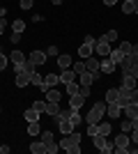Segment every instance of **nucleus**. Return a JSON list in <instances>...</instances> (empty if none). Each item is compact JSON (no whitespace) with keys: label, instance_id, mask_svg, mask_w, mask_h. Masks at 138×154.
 I'll return each instance as SVG.
<instances>
[{"label":"nucleus","instance_id":"aec40b11","mask_svg":"<svg viewBox=\"0 0 138 154\" xmlns=\"http://www.w3.org/2000/svg\"><path fill=\"white\" fill-rule=\"evenodd\" d=\"M72 64H74L72 55H58V67H60V69H69Z\"/></svg>","mask_w":138,"mask_h":154},{"label":"nucleus","instance_id":"39448f33","mask_svg":"<svg viewBox=\"0 0 138 154\" xmlns=\"http://www.w3.org/2000/svg\"><path fill=\"white\" fill-rule=\"evenodd\" d=\"M85 69L87 71H92V74H94V76H101V69H99V60L97 58H92V55H90V58H85Z\"/></svg>","mask_w":138,"mask_h":154},{"label":"nucleus","instance_id":"c85d7f7f","mask_svg":"<svg viewBox=\"0 0 138 154\" xmlns=\"http://www.w3.org/2000/svg\"><path fill=\"white\" fill-rule=\"evenodd\" d=\"M26 120H28V122H37V120H39V110L28 108V110H26Z\"/></svg>","mask_w":138,"mask_h":154},{"label":"nucleus","instance_id":"680f3d73","mask_svg":"<svg viewBox=\"0 0 138 154\" xmlns=\"http://www.w3.org/2000/svg\"><path fill=\"white\" fill-rule=\"evenodd\" d=\"M0 110H2V108H0Z\"/></svg>","mask_w":138,"mask_h":154},{"label":"nucleus","instance_id":"5fc2aeb1","mask_svg":"<svg viewBox=\"0 0 138 154\" xmlns=\"http://www.w3.org/2000/svg\"><path fill=\"white\" fill-rule=\"evenodd\" d=\"M131 124H133V129H138V117H133V120H131Z\"/></svg>","mask_w":138,"mask_h":154},{"label":"nucleus","instance_id":"c9c22d12","mask_svg":"<svg viewBox=\"0 0 138 154\" xmlns=\"http://www.w3.org/2000/svg\"><path fill=\"white\" fill-rule=\"evenodd\" d=\"M104 39L108 42V44H111V42H118V30H108V32L104 35Z\"/></svg>","mask_w":138,"mask_h":154},{"label":"nucleus","instance_id":"c756f323","mask_svg":"<svg viewBox=\"0 0 138 154\" xmlns=\"http://www.w3.org/2000/svg\"><path fill=\"white\" fill-rule=\"evenodd\" d=\"M60 97H62V94H60L55 88H51V90L46 92V101H60Z\"/></svg>","mask_w":138,"mask_h":154},{"label":"nucleus","instance_id":"bb28decb","mask_svg":"<svg viewBox=\"0 0 138 154\" xmlns=\"http://www.w3.org/2000/svg\"><path fill=\"white\" fill-rule=\"evenodd\" d=\"M108 58H111L113 62H115V67H118V64L122 62V60H124V53H122V51L118 48V51H111V55H108Z\"/></svg>","mask_w":138,"mask_h":154},{"label":"nucleus","instance_id":"393cba45","mask_svg":"<svg viewBox=\"0 0 138 154\" xmlns=\"http://www.w3.org/2000/svg\"><path fill=\"white\" fill-rule=\"evenodd\" d=\"M9 60H12L14 64H23L28 58H26V53H21V51H14L12 55H9Z\"/></svg>","mask_w":138,"mask_h":154},{"label":"nucleus","instance_id":"7c9ffc66","mask_svg":"<svg viewBox=\"0 0 138 154\" xmlns=\"http://www.w3.org/2000/svg\"><path fill=\"white\" fill-rule=\"evenodd\" d=\"M65 88H67V94L72 97V94H76V92L81 90V83H76V81H72V83H67Z\"/></svg>","mask_w":138,"mask_h":154},{"label":"nucleus","instance_id":"f3484780","mask_svg":"<svg viewBox=\"0 0 138 154\" xmlns=\"http://www.w3.org/2000/svg\"><path fill=\"white\" fill-rule=\"evenodd\" d=\"M26 85H30V74H26V71L16 74V88H26Z\"/></svg>","mask_w":138,"mask_h":154},{"label":"nucleus","instance_id":"a18cd8bd","mask_svg":"<svg viewBox=\"0 0 138 154\" xmlns=\"http://www.w3.org/2000/svg\"><path fill=\"white\" fill-rule=\"evenodd\" d=\"M97 134V124H87V136H94Z\"/></svg>","mask_w":138,"mask_h":154},{"label":"nucleus","instance_id":"4c0bfd02","mask_svg":"<svg viewBox=\"0 0 138 154\" xmlns=\"http://www.w3.org/2000/svg\"><path fill=\"white\" fill-rule=\"evenodd\" d=\"M131 46H133V44H129V42H122V44H120V51L124 53V58L131 53Z\"/></svg>","mask_w":138,"mask_h":154},{"label":"nucleus","instance_id":"1a4fd4ad","mask_svg":"<svg viewBox=\"0 0 138 154\" xmlns=\"http://www.w3.org/2000/svg\"><path fill=\"white\" fill-rule=\"evenodd\" d=\"M99 69H101V74H113V71H115V62H113L111 58H104L99 62Z\"/></svg>","mask_w":138,"mask_h":154},{"label":"nucleus","instance_id":"4be33fe9","mask_svg":"<svg viewBox=\"0 0 138 154\" xmlns=\"http://www.w3.org/2000/svg\"><path fill=\"white\" fill-rule=\"evenodd\" d=\"M30 152H32V154H46V143L44 140L32 143V145H30Z\"/></svg>","mask_w":138,"mask_h":154},{"label":"nucleus","instance_id":"e433bc0d","mask_svg":"<svg viewBox=\"0 0 138 154\" xmlns=\"http://www.w3.org/2000/svg\"><path fill=\"white\" fill-rule=\"evenodd\" d=\"M30 83H32V85H37V88H39V85L44 83V78H41L39 74H37V71H35V74H30Z\"/></svg>","mask_w":138,"mask_h":154},{"label":"nucleus","instance_id":"de8ad7c7","mask_svg":"<svg viewBox=\"0 0 138 154\" xmlns=\"http://www.w3.org/2000/svg\"><path fill=\"white\" fill-rule=\"evenodd\" d=\"M7 62H9V60H7L5 55H0V71H2V69H5V67H7Z\"/></svg>","mask_w":138,"mask_h":154},{"label":"nucleus","instance_id":"864d4df0","mask_svg":"<svg viewBox=\"0 0 138 154\" xmlns=\"http://www.w3.org/2000/svg\"><path fill=\"white\" fill-rule=\"evenodd\" d=\"M115 2H118V0H104V5H106V7H113Z\"/></svg>","mask_w":138,"mask_h":154},{"label":"nucleus","instance_id":"ddd939ff","mask_svg":"<svg viewBox=\"0 0 138 154\" xmlns=\"http://www.w3.org/2000/svg\"><path fill=\"white\" fill-rule=\"evenodd\" d=\"M122 110H124L127 120H133V117H138V103H133V101H131V103H127Z\"/></svg>","mask_w":138,"mask_h":154},{"label":"nucleus","instance_id":"a19ab883","mask_svg":"<svg viewBox=\"0 0 138 154\" xmlns=\"http://www.w3.org/2000/svg\"><path fill=\"white\" fill-rule=\"evenodd\" d=\"M122 131H124V134L133 131V124H131V120H124V122H122Z\"/></svg>","mask_w":138,"mask_h":154},{"label":"nucleus","instance_id":"f704fd0d","mask_svg":"<svg viewBox=\"0 0 138 154\" xmlns=\"http://www.w3.org/2000/svg\"><path fill=\"white\" fill-rule=\"evenodd\" d=\"M35 67H37V64H35L32 60H26V62H23V71H26V74H35Z\"/></svg>","mask_w":138,"mask_h":154},{"label":"nucleus","instance_id":"f8f14e48","mask_svg":"<svg viewBox=\"0 0 138 154\" xmlns=\"http://www.w3.org/2000/svg\"><path fill=\"white\" fill-rule=\"evenodd\" d=\"M78 78H81V85H87V88H90V85L97 81V76H94L92 71H87V69L83 71V74H78Z\"/></svg>","mask_w":138,"mask_h":154},{"label":"nucleus","instance_id":"6e6d98bb","mask_svg":"<svg viewBox=\"0 0 138 154\" xmlns=\"http://www.w3.org/2000/svg\"><path fill=\"white\" fill-rule=\"evenodd\" d=\"M53 5H62V2H65V0H51Z\"/></svg>","mask_w":138,"mask_h":154},{"label":"nucleus","instance_id":"a211bd4d","mask_svg":"<svg viewBox=\"0 0 138 154\" xmlns=\"http://www.w3.org/2000/svg\"><path fill=\"white\" fill-rule=\"evenodd\" d=\"M92 143H94V147H97L99 152H104V147H106V136L94 134V136H92Z\"/></svg>","mask_w":138,"mask_h":154},{"label":"nucleus","instance_id":"a878e982","mask_svg":"<svg viewBox=\"0 0 138 154\" xmlns=\"http://www.w3.org/2000/svg\"><path fill=\"white\" fill-rule=\"evenodd\" d=\"M118 97H120V90H108L106 92V103H118Z\"/></svg>","mask_w":138,"mask_h":154},{"label":"nucleus","instance_id":"c03bdc74","mask_svg":"<svg viewBox=\"0 0 138 154\" xmlns=\"http://www.w3.org/2000/svg\"><path fill=\"white\" fill-rule=\"evenodd\" d=\"M35 0H21V9H30Z\"/></svg>","mask_w":138,"mask_h":154},{"label":"nucleus","instance_id":"ea45409f","mask_svg":"<svg viewBox=\"0 0 138 154\" xmlns=\"http://www.w3.org/2000/svg\"><path fill=\"white\" fill-rule=\"evenodd\" d=\"M41 140H44L46 145H48V143H53V134H51V131H41Z\"/></svg>","mask_w":138,"mask_h":154},{"label":"nucleus","instance_id":"473e14b6","mask_svg":"<svg viewBox=\"0 0 138 154\" xmlns=\"http://www.w3.org/2000/svg\"><path fill=\"white\" fill-rule=\"evenodd\" d=\"M26 30V21H21V19H16L12 23V32H23Z\"/></svg>","mask_w":138,"mask_h":154},{"label":"nucleus","instance_id":"9b49d317","mask_svg":"<svg viewBox=\"0 0 138 154\" xmlns=\"http://www.w3.org/2000/svg\"><path fill=\"white\" fill-rule=\"evenodd\" d=\"M118 103L124 108L127 103H131V90H124V88H120V97H118Z\"/></svg>","mask_w":138,"mask_h":154},{"label":"nucleus","instance_id":"f257e3e1","mask_svg":"<svg viewBox=\"0 0 138 154\" xmlns=\"http://www.w3.org/2000/svg\"><path fill=\"white\" fill-rule=\"evenodd\" d=\"M78 145H81V134L76 131V129H74L72 134H67L65 138L60 140V149H65L67 154H78L81 152Z\"/></svg>","mask_w":138,"mask_h":154},{"label":"nucleus","instance_id":"79ce46f5","mask_svg":"<svg viewBox=\"0 0 138 154\" xmlns=\"http://www.w3.org/2000/svg\"><path fill=\"white\" fill-rule=\"evenodd\" d=\"M32 108H35V110H39V113H44V110H46V101H35V103H32Z\"/></svg>","mask_w":138,"mask_h":154},{"label":"nucleus","instance_id":"4468645a","mask_svg":"<svg viewBox=\"0 0 138 154\" xmlns=\"http://www.w3.org/2000/svg\"><path fill=\"white\" fill-rule=\"evenodd\" d=\"M113 143H115V147H127V149H129V143H131V138H129V136L122 131L120 136H115V140H113Z\"/></svg>","mask_w":138,"mask_h":154},{"label":"nucleus","instance_id":"9d476101","mask_svg":"<svg viewBox=\"0 0 138 154\" xmlns=\"http://www.w3.org/2000/svg\"><path fill=\"white\" fill-rule=\"evenodd\" d=\"M46 58H48V55H46V51H32L28 60H32V62L39 67V64H44V62H46Z\"/></svg>","mask_w":138,"mask_h":154},{"label":"nucleus","instance_id":"3c124183","mask_svg":"<svg viewBox=\"0 0 138 154\" xmlns=\"http://www.w3.org/2000/svg\"><path fill=\"white\" fill-rule=\"evenodd\" d=\"M5 28H7V21H5V19H0V35L5 32Z\"/></svg>","mask_w":138,"mask_h":154},{"label":"nucleus","instance_id":"cd10ccee","mask_svg":"<svg viewBox=\"0 0 138 154\" xmlns=\"http://www.w3.org/2000/svg\"><path fill=\"white\" fill-rule=\"evenodd\" d=\"M111 122H101V124H97V134H101V136H108L111 134Z\"/></svg>","mask_w":138,"mask_h":154},{"label":"nucleus","instance_id":"72a5a7b5","mask_svg":"<svg viewBox=\"0 0 138 154\" xmlns=\"http://www.w3.org/2000/svg\"><path fill=\"white\" fill-rule=\"evenodd\" d=\"M72 69L76 71V76H78V74H83V71H85V60H78V62H74V64H72Z\"/></svg>","mask_w":138,"mask_h":154},{"label":"nucleus","instance_id":"f03ea898","mask_svg":"<svg viewBox=\"0 0 138 154\" xmlns=\"http://www.w3.org/2000/svg\"><path fill=\"white\" fill-rule=\"evenodd\" d=\"M106 115V101H97L92 106V110L87 113L85 117V124H99V120Z\"/></svg>","mask_w":138,"mask_h":154},{"label":"nucleus","instance_id":"423d86ee","mask_svg":"<svg viewBox=\"0 0 138 154\" xmlns=\"http://www.w3.org/2000/svg\"><path fill=\"white\" fill-rule=\"evenodd\" d=\"M83 103H85V97L81 94V92H76V94L69 97V106H72L74 110H81V108H83Z\"/></svg>","mask_w":138,"mask_h":154},{"label":"nucleus","instance_id":"09e8293b","mask_svg":"<svg viewBox=\"0 0 138 154\" xmlns=\"http://www.w3.org/2000/svg\"><path fill=\"white\" fill-rule=\"evenodd\" d=\"M85 44H90V46H94V44H97V39H94V37H90V35H87V37H85Z\"/></svg>","mask_w":138,"mask_h":154},{"label":"nucleus","instance_id":"b1692460","mask_svg":"<svg viewBox=\"0 0 138 154\" xmlns=\"http://www.w3.org/2000/svg\"><path fill=\"white\" fill-rule=\"evenodd\" d=\"M28 134H30V136H39V134H41L39 120H37V122H28Z\"/></svg>","mask_w":138,"mask_h":154},{"label":"nucleus","instance_id":"6ab92c4d","mask_svg":"<svg viewBox=\"0 0 138 154\" xmlns=\"http://www.w3.org/2000/svg\"><path fill=\"white\" fill-rule=\"evenodd\" d=\"M92 51H94V46L85 44V42H83V44L78 46V55H81L83 60H85V58H90V55H92Z\"/></svg>","mask_w":138,"mask_h":154},{"label":"nucleus","instance_id":"7ed1b4c3","mask_svg":"<svg viewBox=\"0 0 138 154\" xmlns=\"http://www.w3.org/2000/svg\"><path fill=\"white\" fill-rule=\"evenodd\" d=\"M120 67H122V74H129V76L138 78V62L133 55H127L122 62H120Z\"/></svg>","mask_w":138,"mask_h":154},{"label":"nucleus","instance_id":"58836bf2","mask_svg":"<svg viewBox=\"0 0 138 154\" xmlns=\"http://www.w3.org/2000/svg\"><path fill=\"white\" fill-rule=\"evenodd\" d=\"M58 149H60V145H55V140L46 145V154H55V152H58Z\"/></svg>","mask_w":138,"mask_h":154},{"label":"nucleus","instance_id":"49530a36","mask_svg":"<svg viewBox=\"0 0 138 154\" xmlns=\"http://www.w3.org/2000/svg\"><path fill=\"white\" fill-rule=\"evenodd\" d=\"M9 39H12V44H16V42H21V32H12V37H9Z\"/></svg>","mask_w":138,"mask_h":154},{"label":"nucleus","instance_id":"20e7f679","mask_svg":"<svg viewBox=\"0 0 138 154\" xmlns=\"http://www.w3.org/2000/svg\"><path fill=\"white\" fill-rule=\"evenodd\" d=\"M94 51H97V55H104V58H108V55H111V44H108L104 37H99V39H97V44H94Z\"/></svg>","mask_w":138,"mask_h":154},{"label":"nucleus","instance_id":"0eeeda50","mask_svg":"<svg viewBox=\"0 0 138 154\" xmlns=\"http://www.w3.org/2000/svg\"><path fill=\"white\" fill-rule=\"evenodd\" d=\"M106 113H108L111 120H115V117L122 115V106H120V103H106Z\"/></svg>","mask_w":138,"mask_h":154},{"label":"nucleus","instance_id":"4d7b16f0","mask_svg":"<svg viewBox=\"0 0 138 154\" xmlns=\"http://www.w3.org/2000/svg\"><path fill=\"white\" fill-rule=\"evenodd\" d=\"M133 14H138V2H136V9H133Z\"/></svg>","mask_w":138,"mask_h":154},{"label":"nucleus","instance_id":"5701e85b","mask_svg":"<svg viewBox=\"0 0 138 154\" xmlns=\"http://www.w3.org/2000/svg\"><path fill=\"white\" fill-rule=\"evenodd\" d=\"M44 113H48L51 117H55L60 113V106H58V101H46V110Z\"/></svg>","mask_w":138,"mask_h":154},{"label":"nucleus","instance_id":"8fccbe9b","mask_svg":"<svg viewBox=\"0 0 138 154\" xmlns=\"http://www.w3.org/2000/svg\"><path fill=\"white\" fill-rule=\"evenodd\" d=\"M131 140H133V145H138V129H133V134H131Z\"/></svg>","mask_w":138,"mask_h":154},{"label":"nucleus","instance_id":"bf43d9fd","mask_svg":"<svg viewBox=\"0 0 138 154\" xmlns=\"http://www.w3.org/2000/svg\"><path fill=\"white\" fill-rule=\"evenodd\" d=\"M131 2H138V0H131Z\"/></svg>","mask_w":138,"mask_h":154},{"label":"nucleus","instance_id":"13d9d810","mask_svg":"<svg viewBox=\"0 0 138 154\" xmlns=\"http://www.w3.org/2000/svg\"><path fill=\"white\" fill-rule=\"evenodd\" d=\"M0 53H2V46H0Z\"/></svg>","mask_w":138,"mask_h":154},{"label":"nucleus","instance_id":"2eb2a0df","mask_svg":"<svg viewBox=\"0 0 138 154\" xmlns=\"http://www.w3.org/2000/svg\"><path fill=\"white\" fill-rule=\"evenodd\" d=\"M136 81H138V78L129 76V74H122V85H120V88H124V90H133V88H136Z\"/></svg>","mask_w":138,"mask_h":154},{"label":"nucleus","instance_id":"052dcab7","mask_svg":"<svg viewBox=\"0 0 138 154\" xmlns=\"http://www.w3.org/2000/svg\"><path fill=\"white\" fill-rule=\"evenodd\" d=\"M136 62H138V55H136Z\"/></svg>","mask_w":138,"mask_h":154},{"label":"nucleus","instance_id":"37998d69","mask_svg":"<svg viewBox=\"0 0 138 154\" xmlns=\"http://www.w3.org/2000/svg\"><path fill=\"white\" fill-rule=\"evenodd\" d=\"M58 53H60L58 46H48V48H46V55H58Z\"/></svg>","mask_w":138,"mask_h":154},{"label":"nucleus","instance_id":"412c9836","mask_svg":"<svg viewBox=\"0 0 138 154\" xmlns=\"http://www.w3.org/2000/svg\"><path fill=\"white\" fill-rule=\"evenodd\" d=\"M58 83H60L58 74H46V76H44V85H46V88H55Z\"/></svg>","mask_w":138,"mask_h":154},{"label":"nucleus","instance_id":"dca6fc26","mask_svg":"<svg viewBox=\"0 0 138 154\" xmlns=\"http://www.w3.org/2000/svg\"><path fill=\"white\" fill-rule=\"evenodd\" d=\"M69 122H72L74 127H81V124H85V117L81 115L78 110H72V113H69Z\"/></svg>","mask_w":138,"mask_h":154},{"label":"nucleus","instance_id":"2f4dec72","mask_svg":"<svg viewBox=\"0 0 138 154\" xmlns=\"http://www.w3.org/2000/svg\"><path fill=\"white\" fill-rule=\"evenodd\" d=\"M133 9H136V2L124 0V5H122V14H133Z\"/></svg>","mask_w":138,"mask_h":154},{"label":"nucleus","instance_id":"603ef678","mask_svg":"<svg viewBox=\"0 0 138 154\" xmlns=\"http://www.w3.org/2000/svg\"><path fill=\"white\" fill-rule=\"evenodd\" d=\"M113 152H118V154H127V152H129V149H127V147H115V149H113Z\"/></svg>","mask_w":138,"mask_h":154},{"label":"nucleus","instance_id":"6e6552de","mask_svg":"<svg viewBox=\"0 0 138 154\" xmlns=\"http://www.w3.org/2000/svg\"><path fill=\"white\" fill-rule=\"evenodd\" d=\"M72 81H76V71L69 67V69H62V74H60V83L67 85V83H72Z\"/></svg>","mask_w":138,"mask_h":154}]
</instances>
